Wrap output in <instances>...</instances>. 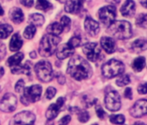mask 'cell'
Segmentation results:
<instances>
[{"label": "cell", "mask_w": 147, "mask_h": 125, "mask_svg": "<svg viewBox=\"0 0 147 125\" xmlns=\"http://www.w3.org/2000/svg\"><path fill=\"white\" fill-rule=\"evenodd\" d=\"M10 18L11 19L12 22H14L15 24H20L24 21V13L22 12L21 9L19 8H12L10 12Z\"/></svg>", "instance_id": "ffe728a7"}, {"label": "cell", "mask_w": 147, "mask_h": 125, "mask_svg": "<svg viewBox=\"0 0 147 125\" xmlns=\"http://www.w3.org/2000/svg\"><path fill=\"white\" fill-rule=\"evenodd\" d=\"M3 15H4V10H3V8H2L1 5H0V17L3 16Z\"/></svg>", "instance_id": "c3c4849f"}, {"label": "cell", "mask_w": 147, "mask_h": 125, "mask_svg": "<svg viewBox=\"0 0 147 125\" xmlns=\"http://www.w3.org/2000/svg\"><path fill=\"white\" fill-rule=\"evenodd\" d=\"M36 8L42 11H48L52 8V5L47 0H37Z\"/></svg>", "instance_id": "83f0119b"}, {"label": "cell", "mask_w": 147, "mask_h": 125, "mask_svg": "<svg viewBox=\"0 0 147 125\" xmlns=\"http://www.w3.org/2000/svg\"><path fill=\"white\" fill-rule=\"evenodd\" d=\"M57 81H58V83H59L60 84H63L65 83V77H64L62 75L58 74V75H57Z\"/></svg>", "instance_id": "7bdbcfd3"}, {"label": "cell", "mask_w": 147, "mask_h": 125, "mask_svg": "<svg viewBox=\"0 0 147 125\" xmlns=\"http://www.w3.org/2000/svg\"><path fill=\"white\" fill-rule=\"evenodd\" d=\"M78 118H79V121L82 122H86L89 120V114L88 111L86 110H80L78 111Z\"/></svg>", "instance_id": "d6a6232c"}, {"label": "cell", "mask_w": 147, "mask_h": 125, "mask_svg": "<svg viewBox=\"0 0 147 125\" xmlns=\"http://www.w3.org/2000/svg\"><path fill=\"white\" fill-rule=\"evenodd\" d=\"M61 38L55 35H45L42 37L40 46L39 53L42 56H50L56 50V47L60 43Z\"/></svg>", "instance_id": "3957f363"}, {"label": "cell", "mask_w": 147, "mask_h": 125, "mask_svg": "<svg viewBox=\"0 0 147 125\" xmlns=\"http://www.w3.org/2000/svg\"><path fill=\"white\" fill-rule=\"evenodd\" d=\"M138 92L140 95L147 94V83H141L138 87Z\"/></svg>", "instance_id": "8d00e7d4"}, {"label": "cell", "mask_w": 147, "mask_h": 125, "mask_svg": "<svg viewBox=\"0 0 147 125\" xmlns=\"http://www.w3.org/2000/svg\"><path fill=\"white\" fill-rule=\"evenodd\" d=\"M64 102H65V99L63 97H59L55 103H52L46 111L47 119H49V120L55 119L58 115L61 109L62 108V106L64 104Z\"/></svg>", "instance_id": "4fadbf2b"}, {"label": "cell", "mask_w": 147, "mask_h": 125, "mask_svg": "<svg viewBox=\"0 0 147 125\" xmlns=\"http://www.w3.org/2000/svg\"><path fill=\"white\" fill-rule=\"evenodd\" d=\"M20 2L23 5L26 7H31L33 5L34 0H20Z\"/></svg>", "instance_id": "ab89813d"}, {"label": "cell", "mask_w": 147, "mask_h": 125, "mask_svg": "<svg viewBox=\"0 0 147 125\" xmlns=\"http://www.w3.org/2000/svg\"><path fill=\"white\" fill-rule=\"evenodd\" d=\"M67 72L73 78L78 81L88 79L93 74L90 65L80 56H76L70 59L68 62Z\"/></svg>", "instance_id": "6da1fadb"}, {"label": "cell", "mask_w": 147, "mask_h": 125, "mask_svg": "<svg viewBox=\"0 0 147 125\" xmlns=\"http://www.w3.org/2000/svg\"><path fill=\"white\" fill-rule=\"evenodd\" d=\"M136 24H137V25H138L141 28L147 29V13L146 14H140L137 18Z\"/></svg>", "instance_id": "f546056e"}, {"label": "cell", "mask_w": 147, "mask_h": 125, "mask_svg": "<svg viewBox=\"0 0 147 125\" xmlns=\"http://www.w3.org/2000/svg\"><path fill=\"white\" fill-rule=\"evenodd\" d=\"M100 44L101 47L104 49V50L108 53V54H112L115 51V42L112 37H103L100 39Z\"/></svg>", "instance_id": "ac0fdd59"}, {"label": "cell", "mask_w": 147, "mask_h": 125, "mask_svg": "<svg viewBox=\"0 0 147 125\" xmlns=\"http://www.w3.org/2000/svg\"><path fill=\"white\" fill-rule=\"evenodd\" d=\"M30 56H31V58H36V53L35 51H32L30 53Z\"/></svg>", "instance_id": "7dc6e473"}, {"label": "cell", "mask_w": 147, "mask_h": 125, "mask_svg": "<svg viewBox=\"0 0 147 125\" xmlns=\"http://www.w3.org/2000/svg\"><path fill=\"white\" fill-rule=\"evenodd\" d=\"M124 96H125V97H126L128 99H132V91H131V88L125 89V93H124Z\"/></svg>", "instance_id": "60d3db41"}, {"label": "cell", "mask_w": 147, "mask_h": 125, "mask_svg": "<svg viewBox=\"0 0 147 125\" xmlns=\"http://www.w3.org/2000/svg\"><path fill=\"white\" fill-rule=\"evenodd\" d=\"M96 114L99 116V118H100V119H104V116L106 115V113L103 110V109L100 105H98V104H96Z\"/></svg>", "instance_id": "f35d334b"}, {"label": "cell", "mask_w": 147, "mask_h": 125, "mask_svg": "<svg viewBox=\"0 0 147 125\" xmlns=\"http://www.w3.org/2000/svg\"><path fill=\"white\" fill-rule=\"evenodd\" d=\"M75 52V48H73L69 43L63 44L56 50V56L59 59H65L72 56Z\"/></svg>", "instance_id": "e0dca14e"}, {"label": "cell", "mask_w": 147, "mask_h": 125, "mask_svg": "<svg viewBox=\"0 0 147 125\" xmlns=\"http://www.w3.org/2000/svg\"><path fill=\"white\" fill-rule=\"evenodd\" d=\"M130 114L135 118H139L147 114V100L140 99L137 101L131 108Z\"/></svg>", "instance_id": "8fae6325"}, {"label": "cell", "mask_w": 147, "mask_h": 125, "mask_svg": "<svg viewBox=\"0 0 147 125\" xmlns=\"http://www.w3.org/2000/svg\"><path fill=\"white\" fill-rule=\"evenodd\" d=\"M99 18L104 25L109 26L116 18V7L108 5L102 7L98 13Z\"/></svg>", "instance_id": "ba28073f"}, {"label": "cell", "mask_w": 147, "mask_h": 125, "mask_svg": "<svg viewBox=\"0 0 147 125\" xmlns=\"http://www.w3.org/2000/svg\"><path fill=\"white\" fill-rule=\"evenodd\" d=\"M105 104L110 111H117L121 107V101L119 94L116 90H109L106 93Z\"/></svg>", "instance_id": "52a82bcc"}, {"label": "cell", "mask_w": 147, "mask_h": 125, "mask_svg": "<svg viewBox=\"0 0 147 125\" xmlns=\"http://www.w3.org/2000/svg\"><path fill=\"white\" fill-rule=\"evenodd\" d=\"M36 31V29L35 25H33V24L29 25V26L26 27V29H25V31L24 32V36L27 39H31L34 37Z\"/></svg>", "instance_id": "f1b7e54d"}, {"label": "cell", "mask_w": 147, "mask_h": 125, "mask_svg": "<svg viewBox=\"0 0 147 125\" xmlns=\"http://www.w3.org/2000/svg\"><path fill=\"white\" fill-rule=\"evenodd\" d=\"M136 12V5L132 0H126L120 9L121 14L125 18H131Z\"/></svg>", "instance_id": "2e32d148"}, {"label": "cell", "mask_w": 147, "mask_h": 125, "mask_svg": "<svg viewBox=\"0 0 147 125\" xmlns=\"http://www.w3.org/2000/svg\"><path fill=\"white\" fill-rule=\"evenodd\" d=\"M70 24H71V21H70V19L67 17L64 16L63 18H61V26L63 28V31H67L69 30V28H70Z\"/></svg>", "instance_id": "836d02e7"}, {"label": "cell", "mask_w": 147, "mask_h": 125, "mask_svg": "<svg viewBox=\"0 0 147 125\" xmlns=\"http://www.w3.org/2000/svg\"><path fill=\"white\" fill-rule=\"evenodd\" d=\"M139 3L141 4V5L144 8L147 9V0H138Z\"/></svg>", "instance_id": "ee69618b"}, {"label": "cell", "mask_w": 147, "mask_h": 125, "mask_svg": "<svg viewBox=\"0 0 147 125\" xmlns=\"http://www.w3.org/2000/svg\"><path fill=\"white\" fill-rule=\"evenodd\" d=\"M36 115L29 111H23L17 114L13 119V123L16 124H32L35 122Z\"/></svg>", "instance_id": "7c38bea8"}, {"label": "cell", "mask_w": 147, "mask_h": 125, "mask_svg": "<svg viewBox=\"0 0 147 125\" xmlns=\"http://www.w3.org/2000/svg\"><path fill=\"white\" fill-rule=\"evenodd\" d=\"M145 66V58L144 56H138L137 57L131 65V67L134 71L140 72Z\"/></svg>", "instance_id": "cb8c5ba5"}, {"label": "cell", "mask_w": 147, "mask_h": 125, "mask_svg": "<svg viewBox=\"0 0 147 125\" xmlns=\"http://www.w3.org/2000/svg\"><path fill=\"white\" fill-rule=\"evenodd\" d=\"M70 120H71L70 115H66L65 117H63V118L60 121V123H61V124H68L69 122H70Z\"/></svg>", "instance_id": "b9f144b4"}, {"label": "cell", "mask_w": 147, "mask_h": 125, "mask_svg": "<svg viewBox=\"0 0 147 125\" xmlns=\"http://www.w3.org/2000/svg\"><path fill=\"white\" fill-rule=\"evenodd\" d=\"M125 71V65L120 61L116 59H111L102 66V75L106 78H113L121 75Z\"/></svg>", "instance_id": "277c9868"}, {"label": "cell", "mask_w": 147, "mask_h": 125, "mask_svg": "<svg viewBox=\"0 0 147 125\" xmlns=\"http://www.w3.org/2000/svg\"><path fill=\"white\" fill-rule=\"evenodd\" d=\"M84 26H85L86 31L92 37H95L100 31V25L98 22H96L90 17H88L86 18L84 22Z\"/></svg>", "instance_id": "9a60e30c"}, {"label": "cell", "mask_w": 147, "mask_h": 125, "mask_svg": "<svg viewBox=\"0 0 147 125\" xmlns=\"http://www.w3.org/2000/svg\"><path fill=\"white\" fill-rule=\"evenodd\" d=\"M11 72L13 74H26L29 75L30 72V62H27L25 65H24L23 66L18 65V66H14L11 67Z\"/></svg>", "instance_id": "7402d4cb"}, {"label": "cell", "mask_w": 147, "mask_h": 125, "mask_svg": "<svg viewBox=\"0 0 147 125\" xmlns=\"http://www.w3.org/2000/svg\"><path fill=\"white\" fill-rule=\"evenodd\" d=\"M42 88L41 85H32L29 88H26L24 90V95L21 97V102L24 105H28L30 103L37 102L42 95Z\"/></svg>", "instance_id": "8992f818"}, {"label": "cell", "mask_w": 147, "mask_h": 125, "mask_svg": "<svg viewBox=\"0 0 147 125\" xmlns=\"http://www.w3.org/2000/svg\"><path fill=\"white\" fill-rule=\"evenodd\" d=\"M58 1H59V2H61V3H63V2H65V1H66V0H58Z\"/></svg>", "instance_id": "681fc988"}, {"label": "cell", "mask_w": 147, "mask_h": 125, "mask_svg": "<svg viewBox=\"0 0 147 125\" xmlns=\"http://www.w3.org/2000/svg\"><path fill=\"white\" fill-rule=\"evenodd\" d=\"M110 122L115 124H122L125 122V116L123 115H112L110 116Z\"/></svg>", "instance_id": "1f68e13d"}, {"label": "cell", "mask_w": 147, "mask_h": 125, "mask_svg": "<svg viewBox=\"0 0 147 125\" xmlns=\"http://www.w3.org/2000/svg\"><path fill=\"white\" fill-rule=\"evenodd\" d=\"M24 59V54L21 52H18L17 54H15L14 56H11V57H9V59L7 60V65L11 67L14 66H18L20 65L21 61Z\"/></svg>", "instance_id": "603a6c76"}, {"label": "cell", "mask_w": 147, "mask_h": 125, "mask_svg": "<svg viewBox=\"0 0 147 125\" xmlns=\"http://www.w3.org/2000/svg\"><path fill=\"white\" fill-rule=\"evenodd\" d=\"M23 45V40L20 37V36L17 33L14 34L11 40V43H10V49L11 51H17Z\"/></svg>", "instance_id": "44dd1931"}, {"label": "cell", "mask_w": 147, "mask_h": 125, "mask_svg": "<svg viewBox=\"0 0 147 125\" xmlns=\"http://www.w3.org/2000/svg\"><path fill=\"white\" fill-rule=\"evenodd\" d=\"M47 31L49 34H51V35L58 36V35H60L63 31V28H62L61 24H60L58 23H54V24H52L48 26Z\"/></svg>", "instance_id": "484cf974"}, {"label": "cell", "mask_w": 147, "mask_h": 125, "mask_svg": "<svg viewBox=\"0 0 147 125\" xmlns=\"http://www.w3.org/2000/svg\"><path fill=\"white\" fill-rule=\"evenodd\" d=\"M106 1L112 5H118L119 3V0H106Z\"/></svg>", "instance_id": "f6af8a7d"}, {"label": "cell", "mask_w": 147, "mask_h": 125, "mask_svg": "<svg viewBox=\"0 0 147 125\" xmlns=\"http://www.w3.org/2000/svg\"><path fill=\"white\" fill-rule=\"evenodd\" d=\"M107 31L118 39H129L132 37L131 25L127 21H113Z\"/></svg>", "instance_id": "7a4b0ae2"}, {"label": "cell", "mask_w": 147, "mask_h": 125, "mask_svg": "<svg viewBox=\"0 0 147 125\" xmlns=\"http://www.w3.org/2000/svg\"><path fill=\"white\" fill-rule=\"evenodd\" d=\"M55 93H56V90H55V88H53V87H49V88H48L47 90H46L45 96H46L47 99H52V98L55 96Z\"/></svg>", "instance_id": "d590c367"}, {"label": "cell", "mask_w": 147, "mask_h": 125, "mask_svg": "<svg viewBox=\"0 0 147 125\" xmlns=\"http://www.w3.org/2000/svg\"><path fill=\"white\" fill-rule=\"evenodd\" d=\"M15 90H16V91L18 92V93L24 91V82L23 80H19V81L16 84V85H15Z\"/></svg>", "instance_id": "74e56055"}, {"label": "cell", "mask_w": 147, "mask_h": 125, "mask_svg": "<svg viewBox=\"0 0 147 125\" xmlns=\"http://www.w3.org/2000/svg\"><path fill=\"white\" fill-rule=\"evenodd\" d=\"M17 97L11 93H7L0 101V109L4 112H12L17 107Z\"/></svg>", "instance_id": "30bf717a"}, {"label": "cell", "mask_w": 147, "mask_h": 125, "mask_svg": "<svg viewBox=\"0 0 147 125\" xmlns=\"http://www.w3.org/2000/svg\"><path fill=\"white\" fill-rule=\"evenodd\" d=\"M131 50L135 53H140L147 50V40L145 38L136 39L131 44Z\"/></svg>", "instance_id": "d6986e66"}, {"label": "cell", "mask_w": 147, "mask_h": 125, "mask_svg": "<svg viewBox=\"0 0 147 125\" xmlns=\"http://www.w3.org/2000/svg\"><path fill=\"white\" fill-rule=\"evenodd\" d=\"M131 82V79H130V77L128 75H123L121 76L120 77H119L116 81V84L119 87H124L127 84H129Z\"/></svg>", "instance_id": "4dcf8cb0"}, {"label": "cell", "mask_w": 147, "mask_h": 125, "mask_svg": "<svg viewBox=\"0 0 147 125\" xmlns=\"http://www.w3.org/2000/svg\"><path fill=\"white\" fill-rule=\"evenodd\" d=\"M85 0H68L65 5V11L68 13L77 14L82 8Z\"/></svg>", "instance_id": "5bb4252c"}, {"label": "cell", "mask_w": 147, "mask_h": 125, "mask_svg": "<svg viewBox=\"0 0 147 125\" xmlns=\"http://www.w3.org/2000/svg\"><path fill=\"white\" fill-rule=\"evenodd\" d=\"M83 52L91 62H97L101 57V50L96 43H88L83 47Z\"/></svg>", "instance_id": "9c48e42d"}, {"label": "cell", "mask_w": 147, "mask_h": 125, "mask_svg": "<svg viewBox=\"0 0 147 125\" xmlns=\"http://www.w3.org/2000/svg\"><path fill=\"white\" fill-rule=\"evenodd\" d=\"M4 74H5V70H4V68H3V67H0V78H1V77L4 76Z\"/></svg>", "instance_id": "bcb514c9"}, {"label": "cell", "mask_w": 147, "mask_h": 125, "mask_svg": "<svg viewBox=\"0 0 147 125\" xmlns=\"http://www.w3.org/2000/svg\"><path fill=\"white\" fill-rule=\"evenodd\" d=\"M13 29L10 24H5L0 25V39H5L8 37L12 32Z\"/></svg>", "instance_id": "4316f807"}, {"label": "cell", "mask_w": 147, "mask_h": 125, "mask_svg": "<svg viewBox=\"0 0 147 125\" xmlns=\"http://www.w3.org/2000/svg\"><path fill=\"white\" fill-rule=\"evenodd\" d=\"M35 71L37 77L44 83H49L53 79L52 66L48 61H40L36 65Z\"/></svg>", "instance_id": "5b68a950"}, {"label": "cell", "mask_w": 147, "mask_h": 125, "mask_svg": "<svg viewBox=\"0 0 147 125\" xmlns=\"http://www.w3.org/2000/svg\"><path fill=\"white\" fill-rule=\"evenodd\" d=\"M81 42H82V40H81V38L79 37H73L68 41L67 43H69L73 48H76V47H78V46L81 45Z\"/></svg>", "instance_id": "e575fe53"}, {"label": "cell", "mask_w": 147, "mask_h": 125, "mask_svg": "<svg viewBox=\"0 0 147 125\" xmlns=\"http://www.w3.org/2000/svg\"><path fill=\"white\" fill-rule=\"evenodd\" d=\"M29 22L35 26H42L44 23V17L42 14L35 13L29 17Z\"/></svg>", "instance_id": "d4e9b609"}]
</instances>
